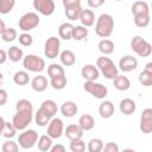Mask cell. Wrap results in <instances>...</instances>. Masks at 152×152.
<instances>
[{
	"instance_id": "30bf717a",
	"label": "cell",
	"mask_w": 152,
	"mask_h": 152,
	"mask_svg": "<svg viewBox=\"0 0 152 152\" xmlns=\"http://www.w3.org/2000/svg\"><path fill=\"white\" fill-rule=\"evenodd\" d=\"M83 88L87 93H89L90 95H93L95 99H99V100L104 99L108 94L107 87L97 82H84Z\"/></svg>"
},
{
	"instance_id": "ab89813d",
	"label": "cell",
	"mask_w": 152,
	"mask_h": 152,
	"mask_svg": "<svg viewBox=\"0 0 152 152\" xmlns=\"http://www.w3.org/2000/svg\"><path fill=\"white\" fill-rule=\"evenodd\" d=\"M15 132H17V129L13 127L12 122L6 121L5 122V126L2 128V137H5L6 139H12L15 135Z\"/></svg>"
},
{
	"instance_id": "60d3db41",
	"label": "cell",
	"mask_w": 152,
	"mask_h": 152,
	"mask_svg": "<svg viewBox=\"0 0 152 152\" xmlns=\"http://www.w3.org/2000/svg\"><path fill=\"white\" fill-rule=\"evenodd\" d=\"M70 150H71V152H84L86 151V142L82 139L71 140L70 141Z\"/></svg>"
},
{
	"instance_id": "1f68e13d",
	"label": "cell",
	"mask_w": 152,
	"mask_h": 152,
	"mask_svg": "<svg viewBox=\"0 0 152 152\" xmlns=\"http://www.w3.org/2000/svg\"><path fill=\"white\" fill-rule=\"evenodd\" d=\"M68 81H66V77L65 75H62V76H57V77H52L50 78V86L56 89V90H62L65 88Z\"/></svg>"
},
{
	"instance_id": "d590c367",
	"label": "cell",
	"mask_w": 152,
	"mask_h": 152,
	"mask_svg": "<svg viewBox=\"0 0 152 152\" xmlns=\"http://www.w3.org/2000/svg\"><path fill=\"white\" fill-rule=\"evenodd\" d=\"M103 141L99 138H94V139H90L88 141V145H87V148L89 152H102V148H103Z\"/></svg>"
},
{
	"instance_id": "c3c4849f",
	"label": "cell",
	"mask_w": 152,
	"mask_h": 152,
	"mask_svg": "<svg viewBox=\"0 0 152 152\" xmlns=\"http://www.w3.org/2000/svg\"><path fill=\"white\" fill-rule=\"evenodd\" d=\"M104 4L103 0H88V6L93 7V8H97L100 6H102Z\"/></svg>"
},
{
	"instance_id": "9f6ffc18",
	"label": "cell",
	"mask_w": 152,
	"mask_h": 152,
	"mask_svg": "<svg viewBox=\"0 0 152 152\" xmlns=\"http://www.w3.org/2000/svg\"><path fill=\"white\" fill-rule=\"evenodd\" d=\"M2 82H4V76H2V74L0 72V86L2 84Z\"/></svg>"
},
{
	"instance_id": "4fadbf2b",
	"label": "cell",
	"mask_w": 152,
	"mask_h": 152,
	"mask_svg": "<svg viewBox=\"0 0 152 152\" xmlns=\"http://www.w3.org/2000/svg\"><path fill=\"white\" fill-rule=\"evenodd\" d=\"M33 7L43 15H51L55 12V2L52 0H34Z\"/></svg>"
},
{
	"instance_id": "7a4b0ae2",
	"label": "cell",
	"mask_w": 152,
	"mask_h": 152,
	"mask_svg": "<svg viewBox=\"0 0 152 152\" xmlns=\"http://www.w3.org/2000/svg\"><path fill=\"white\" fill-rule=\"evenodd\" d=\"M96 68L99 69V71L102 72V75L108 78V80H114L118 75H119V70L118 66L114 64V62L107 57V56H101L97 58L96 61Z\"/></svg>"
},
{
	"instance_id": "603a6c76",
	"label": "cell",
	"mask_w": 152,
	"mask_h": 152,
	"mask_svg": "<svg viewBox=\"0 0 152 152\" xmlns=\"http://www.w3.org/2000/svg\"><path fill=\"white\" fill-rule=\"evenodd\" d=\"M77 110H78V107L74 101H65L61 106V113L65 118H72L77 113Z\"/></svg>"
},
{
	"instance_id": "7bdbcfd3",
	"label": "cell",
	"mask_w": 152,
	"mask_h": 152,
	"mask_svg": "<svg viewBox=\"0 0 152 152\" xmlns=\"http://www.w3.org/2000/svg\"><path fill=\"white\" fill-rule=\"evenodd\" d=\"M34 120H36V124L38 125V126H40V127H43V126H46L49 122H50V118H48L45 114H43L40 110H37V113H36V116H34Z\"/></svg>"
},
{
	"instance_id": "e575fe53",
	"label": "cell",
	"mask_w": 152,
	"mask_h": 152,
	"mask_svg": "<svg viewBox=\"0 0 152 152\" xmlns=\"http://www.w3.org/2000/svg\"><path fill=\"white\" fill-rule=\"evenodd\" d=\"M134 24L138 27H146L150 24V13H139L134 14Z\"/></svg>"
},
{
	"instance_id": "44dd1931",
	"label": "cell",
	"mask_w": 152,
	"mask_h": 152,
	"mask_svg": "<svg viewBox=\"0 0 152 152\" xmlns=\"http://www.w3.org/2000/svg\"><path fill=\"white\" fill-rule=\"evenodd\" d=\"M114 104L112 101H103L99 106V114L103 119H109L114 114Z\"/></svg>"
},
{
	"instance_id": "83f0119b",
	"label": "cell",
	"mask_w": 152,
	"mask_h": 152,
	"mask_svg": "<svg viewBox=\"0 0 152 152\" xmlns=\"http://www.w3.org/2000/svg\"><path fill=\"white\" fill-rule=\"evenodd\" d=\"M7 58H10L11 62L17 63V62H19V61H21L24 58V52H23V50L20 48L13 45L7 51Z\"/></svg>"
},
{
	"instance_id": "f6af8a7d",
	"label": "cell",
	"mask_w": 152,
	"mask_h": 152,
	"mask_svg": "<svg viewBox=\"0 0 152 152\" xmlns=\"http://www.w3.org/2000/svg\"><path fill=\"white\" fill-rule=\"evenodd\" d=\"M17 109H33V106H32L31 101H28L26 99H21L15 104V110Z\"/></svg>"
},
{
	"instance_id": "4316f807",
	"label": "cell",
	"mask_w": 152,
	"mask_h": 152,
	"mask_svg": "<svg viewBox=\"0 0 152 152\" xmlns=\"http://www.w3.org/2000/svg\"><path fill=\"white\" fill-rule=\"evenodd\" d=\"M97 48L103 56H108L114 51V43L110 39H101L97 44Z\"/></svg>"
},
{
	"instance_id": "8992f818",
	"label": "cell",
	"mask_w": 152,
	"mask_h": 152,
	"mask_svg": "<svg viewBox=\"0 0 152 152\" xmlns=\"http://www.w3.org/2000/svg\"><path fill=\"white\" fill-rule=\"evenodd\" d=\"M40 23V19L37 13L34 12H27L19 19V28L23 32H28L33 28H36Z\"/></svg>"
},
{
	"instance_id": "d6a6232c",
	"label": "cell",
	"mask_w": 152,
	"mask_h": 152,
	"mask_svg": "<svg viewBox=\"0 0 152 152\" xmlns=\"http://www.w3.org/2000/svg\"><path fill=\"white\" fill-rule=\"evenodd\" d=\"M48 75L50 78L52 77H57V76H62V75H65L64 72V68L61 65V64H57V63H52L48 66Z\"/></svg>"
},
{
	"instance_id": "5bb4252c",
	"label": "cell",
	"mask_w": 152,
	"mask_h": 152,
	"mask_svg": "<svg viewBox=\"0 0 152 152\" xmlns=\"http://www.w3.org/2000/svg\"><path fill=\"white\" fill-rule=\"evenodd\" d=\"M137 68H138V59L131 55H126L119 61V69L124 72H131Z\"/></svg>"
},
{
	"instance_id": "f546056e",
	"label": "cell",
	"mask_w": 152,
	"mask_h": 152,
	"mask_svg": "<svg viewBox=\"0 0 152 152\" xmlns=\"http://www.w3.org/2000/svg\"><path fill=\"white\" fill-rule=\"evenodd\" d=\"M13 82L17 86H25L30 82V76L28 72L25 70H19L13 75Z\"/></svg>"
},
{
	"instance_id": "816d5d0a",
	"label": "cell",
	"mask_w": 152,
	"mask_h": 152,
	"mask_svg": "<svg viewBox=\"0 0 152 152\" xmlns=\"http://www.w3.org/2000/svg\"><path fill=\"white\" fill-rule=\"evenodd\" d=\"M6 30V25H5V23H4V20H1L0 19V36L2 34V32Z\"/></svg>"
},
{
	"instance_id": "9a60e30c",
	"label": "cell",
	"mask_w": 152,
	"mask_h": 152,
	"mask_svg": "<svg viewBox=\"0 0 152 152\" xmlns=\"http://www.w3.org/2000/svg\"><path fill=\"white\" fill-rule=\"evenodd\" d=\"M81 75L86 82H95L100 76V71L94 64H84L81 70Z\"/></svg>"
},
{
	"instance_id": "5b68a950",
	"label": "cell",
	"mask_w": 152,
	"mask_h": 152,
	"mask_svg": "<svg viewBox=\"0 0 152 152\" xmlns=\"http://www.w3.org/2000/svg\"><path fill=\"white\" fill-rule=\"evenodd\" d=\"M23 65L25 70L31 72H42L45 69V61L37 55H26L23 58Z\"/></svg>"
},
{
	"instance_id": "7dc6e473",
	"label": "cell",
	"mask_w": 152,
	"mask_h": 152,
	"mask_svg": "<svg viewBox=\"0 0 152 152\" xmlns=\"http://www.w3.org/2000/svg\"><path fill=\"white\" fill-rule=\"evenodd\" d=\"M7 100H8V94H7V91H6L5 89H1V88H0V107L4 106V104H6Z\"/></svg>"
},
{
	"instance_id": "52a82bcc",
	"label": "cell",
	"mask_w": 152,
	"mask_h": 152,
	"mask_svg": "<svg viewBox=\"0 0 152 152\" xmlns=\"http://www.w3.org/2000/svg\"><path fill=\"white\" fill-rule=\"evenodd\" d=\"M38 141V133L34 129H24L19 137H18V142L19 146L24 150L32 148Z\"/></svg>"
},
{
	"instance_id": "9c48e42d",
	"label": "cell",
	"mask_w": 152,
	"mask_h": 152,
	"mask_svg": "<svg viewBox=\"0 0 152 152\" xmlns=\"http://www.w3.org/2000/svg\"><path fill=\"white\" fill-rule=\"evenodd\" d=\"M59 48H61V40L59 38L51 36L46 39L45 44H44V55L45 57L53 59L56 57H58L59 55Z\"/></svg>"
},
{
	"instance_id": "d4e9b609",
	"label": "cell",
	"mask_w": 152,
	"mask_h": 152,
	"mask_svg": "<svg viewBox=\"0 0 152 152\" xmlns=\"http://www.w3.org/2000/svg\"><path fill=\"white\" fill-rule=\"evenodd\" d=\"M72 28H74V25L70 24V23L61 24L59 27H58V36H59V38L64 39V40H70L71 36H72Z\"/></svg>"
},
{
	"instance_id": "4dcf8cb0",
	"label": "cell",
	"mask_w": 152,
	"mask_h": 152,
	"mask_svg": "<svg viewBox=\"0 0 152 152\" xmlns=\"http://www.w3.org/2000/svg\"><path fill=\"white\" fill-rule=\"evenodd\" d=\"M87 37H88V28H86V27L82 26V25L74 26L71 39H75V40H83V39L87 38Z\"/></svg>"
},
{
	"instance_id": "7c38bea8",
	"label": "cell",
	"mask_w": 152,
	"mask_h": 152,
	"mask_svg": "<svg viewBox=\"0 0 152 152\" xmlns=\"http://www.w3.org/2000/svg\"><path fill=\"white\" fill-rule=\"evenodd\" d=\"M139 128L145 134H150L152 132V109L151 108H146L142 110L140 116Z\"/></svg>"
},
{
	"instance_id": "cb8c5ba5",
	"label": "cell",
	"mask_w": 152,
	"mask_h": 152,
	"mask_svg": "<svg viewBox=\"0 0 152 152\" xmlns=\"http://www.w3.org/2000/svg\"><path fill=\"white\" fill-rule=\"evenodd\" d=\"M113 84H114L115 89H118L120 91H126L131 87V81L126 76H124V75H118L113 80Z\"/></svg>"
},
{
	"instance_id": "484cf974",
	"label": "cell",
	"mask_w": 152,
	"mask_h": 152,
	"mask_svg": "<svg viewBox=\"0 0 152 152\" xmlns=\"http://www.w3.org/2000/svg\"><path fill=\"white\" fill-rule=\"evenodd\" d=\"M59 58H61V63L64 66H71L76 63V56L71 50H63L59 53Z\"/></svg>"
},
{
	"instance_id": "f35d334b",
	"label": "cell",
	"mask_w": 152,
	"mask_h": 152,
	"mask_svg": "<svg viewBox=\"0 0 152 152\" xmlns=\"http://www.w3.org/2000/svg\"><path fill=\"white\" fill-rule=\"evenodd\" d=\"M15 5L14 0H0V13L1 14H7L10 13Z\"/></svg>"
},
{
	"instance_id": "8d00e7d4",
	"label": "cell",
	"mask_w": 152,
	"mask_h": 152,
	"mask_svg": "<svg viewBox=\"0 0 152 152\" xmlns=\"http://www.w3.org/2000/svg\"><path fill=\"white\" fill-rule=\"evenodd\" d=\"M17 37H18V32L13 27H6V30L1 34V39L4 42H6V43H11V42L15 40Z\"/></svg>"
},
{
	"instance_id": "836d02e7",
	"label": "cell",
	"mask_w": 152,
	"mask_h": 152,
	"mask_svg": "<svg viewBox=\"0 0 152 152\" xmlns=\"http://www.w3.org/2000/svg\"><path fill=\"white\" fill-rule=\"evenodd\" d=\"M139 13H150V7L146 1H135L132 5V14H139Z\"/></svg>"
},
{
	"instance_id": "7402d4cb",
	"label": "cell",
	"mask_w": 152,
	"mask_h": 152,
	"mask_svg": "<svg viewBox=\"0 0 152 152\" xmlns=\"http://www.w3.org/2000/svg\"><path fill=\"white\" fill-rule=\"evenodd\" d=\"M81 129L84 132V131H90L94 128L95 126V119L93 118V115L90 114H83L80 116L78 119V124H77Z\"/></svg>"
},
{
	"instance_id": "ac0fdd59",
	"label": "cell",
	"mask_w": 152,
	"mask_h": 152,
	"mask_svg": "<svg viewBox=\"0 0 152 152\" xmlns=\"http://www.w3.org/2000/svg\"><path fill=\"white\" fill-rule=\"evenodd\" d=\"M119 109H120V112L124 115H132L135 112V109H137V104H135V102L132 99L126 97V99H124V100L120 101Z\"/></svg>"
},
{
	"instance_id": "ffe728a7",
	"label": "cell",
	"mask_w": 152,
	"mask_h": 152,
	"mask_svg": "<svg viewBox=\"0 0 152 152\" xmlns=\"http://www.w3.org/2000/svg\"><path fill=\"white\" fill-rule=\"evenodd\" d=\"M31 87L34 91L37 93H42L44 90H46L48 88V78L45 76H42V75H37L32 78L31 81Z\"/></svg>"
},
{
	"instance_id": "ba28073f",
	"label": "cell",
	"mask_w": 152,
	"mask_h": 152,
	"mask_svg": "<svg viewBox=\"0 0 152 152\" xmlns=\"http://www.w3.org/2000/svg\"><path fill=\"white\" fill-rule=\"evenodd\" d=\"M63 6L65 8V15L69 20L71 21L78 20L80 14L83 10L81 7L80 0H63Z\"/></svg>"
},
{
	"instance_id": "f907efd6",
	"label": "cell",
	"mask_w": 152,
	"mask_h": 152,
	"mask_svg": "<svg viewBox=\"0 0 152 152\" xmlns=\"http://www.w3.org/2000/svg\"><path fill=\"white\" fill-rule=\"evenodd\" d=\"M7 61V52L4 49H0V64H4Z\"/></svg>"
},
{
	"instance_id": "11a10c76",
	"label": "cell",
	"mask_w": 152,
	"mask_h": 152,
	"mask_svg": "<svg viewBox=\"0 0 152 152\" xmlns=\"http://www.w3.org/2000/svg\"><path fill=\"white\" fill-rule=\"evenodd\" d=\"M120 152H135V150H133V148H124Z\"/></svg>"
},
{
	"instance_id": "8fae6325",
	"label": "cell",
	"mask_w": 152,
	"mask_h": 152,
	"mask_svg": "<svg viewBox=\"0 0 152 152\" xmlns=\"http://www.w3.org/2000/svg\"><path fill=\"white\" fill-rule=\"evenodd\" d=\"M64 132V125L63 121L59 118H52L48 125V134L51 139H57L59 138Z\"/></svg>"
},
{
	"instance_id": "b9f144b4",
	"label": "cell",
	"mask_w": 152,
	"mask_h": 152,
	"mask_svg": "<svg viewBox=\"0 0 152 152\" xmlns=\"http://www.w3.org/2000/svg\"><path fill=\"white\" fill-rule=\"evenodd\" d=\"M2 152H19V145L13 140H6L2 144Z\"/></svg>"
},
{
	"instance_id": "2e32d148",
	"label": "cell",
	"mask_w": 152,
	"mask_h": 152,
	"mask_svg": "<svg viewBox=\"0 0 152 152\" xmlns=\"http://www.w3.org/2000/svg\"><path fill=\"white\" fill-rule=\"evenodd\" d=\"M57 109H58L57 104H56V102L53 100H45V101L42 102V104H40L38 110H40L48 118L52 119V118H55V114L57 113Z\"/></svg>"
},
{
	"instance_id": "3957f363",
	"label": "cell",
	"mask_w": 152,
	"mask_h": 152,
	"mask_svg": "<svg viewBox=\"0 0 152 152\" xmlns=\"http://www.w3.org/2000/svg\"><path fill=\"white\" fill-rule=\"evenodd\" d=\"M33 118V109H17L12 119V125L17 131H24L31 124Z\"/></svg>"
},
{
	"instance_id": "74e56055",
	"label": "cell",
	"mask_w": 152,
	"mask_h": 152,
	"mask_svg": "<svg viewBox=\"0 0 152 152\" xmlns=\"http://www.w3.org/2000/svg\"><path fill=\"white\" fill-rule=\"evenodd\" d=\"M139 82L141 86L144 87H150L152 84V72H148V71H145L142 70L140 74H139Z\"/></svg>"
},
{
	"instance_id": "ee69618b",
	"label": "cell",
	"mask_w": 152,
	"mask_h": 152,
	"mask_svg": "<svg viewBox=\"0 0 152 152\" xmlns=\"http://www.w3.org/2000/svg\"><path fill=\"white\" fill-rule=\"evenodd\" d=\"M19 43L23 45V46H31L32 43H33V38L30 33L27 32H23L21 34H19Z\"/></svg>"
},
{
	"instance_id": "6da1fadb",
	"label": "cell",
	"mask_w": 152,
	"mask_h": 152,
	"mask_svg": "<svg viewBox=\"0 0 152 152\" xmlns=\"http://www.w3.org/2000/svg\"><path fill=\"white\" fill-rule=\"evenodd\" d=\"M114 28V19L108 13H102L96 20L95 25V32L100 38L108 39V37L112 34Z\"/></svg>"
},
{
	"instance_id": "bcb514c9",
	"label": "cell",
	"mask_w": 152,
	"mask_h": 152,
	"mask_svg": "<svg viewBox=\"0 0 152 152\" xmlns=\"http://www.w3.org/2000/svg\"><path fill=\"white\" fill-rule=\"evenodd\" d=\"M102 152H120V150H119L118 144L110 141V142H107L106 145H103Z\"/></svg>"
},
{
	"instance_id": "f5cc1de1",
	"label": "cell",
	"mask_w": 152,
	"mask_h": 152,
	"mask_svg": "<svg viewBox=\"0 0 152 152\" xmlns=\"http://www.w3.org/2000/svg\"><path fill=\"white\" fill-rule=\"evenodd\" d=\"M145 71H148V72H152V62H148L146 65H145Z\"/></svg>"
},
{
	"instance_id": "e0dca14e",
	"label": "cell",
	"mask_w": 152,
	"mask_h": 152,
	"mask_svg": "<svg viewBox=\"0 0 152 152\" xmlns=\"http://www.w3.org/2000/svg\"><path fill=\"white\" fill-rule=\"evenodd\" d=\"M65 137L71 141V140H77V139H82L83 137V131L81 129V127L76 124H71L69 126H66L65 131H64Z\"/></svg>"
},
{
	"instance_id": "db71d44e",
	"label": "cell",
	"mask_w": 152,
	"mask_h": 152,
	"mask_svg": "<svg viewBox=\"0 0 152 152\" xmlns=\"http://www.w3.org/2000/svg\"><path fill=\"white\" fill-rule=\"evenodd\" d=\"M5 120H4V118L0 115V133H1V135H2V128H4V126H5Z\"/></svg>"
},
{
	"instance_id": "681fc988",
	"label": "cell",
	"mask_w": 152,
	"mask_h": 152,
	"mask_svg": "<svg viewBox=\"0 0 152 152\" xmlns=\"http://www.w3.org/2000/svg\"><path fill=\"white\" fill-rule=\"evenodd\" d=\"M49 152H65V147L62 144H56V145H52Z\"/></svg>"
},
{
	"instance_id": "d6986e66",
	"label": "cell",
	"mask_w": 152,
	"mask_h": 152,
	"mask_svg": "<svg viewBox=\"0 0 152 152\" xmlns=\"http://www.w3.org/2000/svg\"><path fill=\"white\" fill-rule=\"evenodd\" d=\"M78 20L81 21L82 26H84V27H90V26H93L94 23H95V14H94V12H93L91 10H89V8L82 10Z\"/></svg>"
},
{
	"instance_id": "277c9868",
	"label": "cell",
	"mask_w": 152,
	"mask_h": 152,
	"mask_svg": "<svg viewBox=\"0 0 152 152\" xmlns=\"http://www.w3.org/2000/svg\"><path fill=\"white\" fill-rule=\"evenodd\" d=\"M131 49L140 57H148L152 53L151 44L141 36H135L131 40Z\"/></svg>"
},
{
	"instance_id": "f1b7e54d",
	"label": "cell",
	"mask_w": 152,
	"mask_h": 152,
	"mask_svg": "<svg viewBox=\"0 0 152 152\" xmlns=\"http://www.w3.org/2000/svg\"><path fill=\"white\" fill-rule=\"evenodd\" d=\"M37 145H38V150L40 152H48L52 147V139L49 135L44 134V135H42V137L38 138Z\"/></svg>"
}]
</instances>
